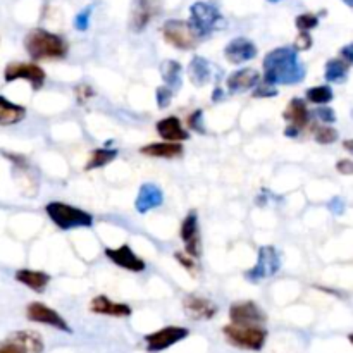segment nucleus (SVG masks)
<instances>
[{"instance_id":"2f4dec72","label":"nucleus","mask_w":353,"mask_h":353,"mask_svg":"<svg viewBox=\"0 0 353 353\" xmlns=\"http://www.w3.org/2000/svg\"><path fill=\"white\" fill-rule=\"evenodd\" d=\"M295 24H296V28L302 31V33H309L310 30H314V28L319 24V17L312 12H305V14H302V16L296 17Z\"/></svg>"},{"instance_id":"c03bdc74","label":"nucleus","mask_w":353,"mask_h":353,"mask_svg":"<svg viewBox=\"0 0 353 353\" xmlns=\"http://www.w3.org/2000/svg\"><path fill=\"white\" fill-rule=\"evenodd\" d=\"M269 2H279V0H269Z\"/></svg>"},{"instance_id":"ea45409f","label":"nucleus","mask_w":353,"mask_h":353,"mask_svg":"<svg viewBox=\"0 0 353 353\" xmlns=\"http://www.w3.org/2000/svg\"><path fill=\"white\" fill-rule=\"evenodd\" d=\"M336 169L341 172V174L350 176L353 172V162L352 161H340V162H338Z\"/></svg>"},{"instance_id":"bb28decb","label":"nucleus","mask_w":353,"mask_h":353,"mask_svg":"<svg viewBox=\"0 0 353 353\" xmlns=\"http://www.w3.org/2000/svg\"><path fill=\"white\" fill-rule=\"evenodd\" d=\"M348 69H350V64H347L345 61H341V59H331L326 64L324 76H326L327 81L343 83L348 76Z\"/></svg>"},{"instance_id":"72a5a7b5","label":"nucleus","mask_w":353,"mask_h":353,"mask_svg":"<svg viewBox=\"0 0 353 353\" xmlns=\"http://www.w3.org/2000/svg\"><path fill=\"white\" fill-rule=\"evenodd\" d=\"M90 16H92V9H85L74 17V28L79 31H85L90 24Z\"/></svg>"},{"instance_id":"20e7f679","label":"nucleus","mask_w":353,"mask_h":353,"mask_svg":"<svg viewBox=\"0 0 353 353\" xmlns=\"http://www.w3.org/2000/svg\"><path fill=\"white\" fill-rule=\"evenodd\" d=\"M224 19L219 7L212 2H195L190 9L188 24L199 38L209 37L212 31L223 26Z\"/></svg>"},{"instance_id":"f257e3e1","label":"nucleus","mask_w":353,"mask_h":353,"mask_svg":"<svg viewBox=\"0 0 353 353\" xmlns=\"http://www.w3.org/2000/svg\"><path fill=\"white\" fill-rule=\"evenodd\" d=\"M264 85H295L305 78V68L292 47H279L264 59Z\"/></svg>"},{"instance_id":"ddd939ff","label":"nucleus","mask_w":353,"mask_h":353,"mask_svg":"<svg viewBox=\"0 0 353 353\" xmlns=\"http://www.w3.org/2000/svg\"><path fill=\"white\" fill-rule=\"evenodd\" d=\"M181 240L185 243V250L190 257L199 259L202 255V238L199 230V216L195 210L185 217L181 224Z\"/></svg>"},{"instance_id":"c756f323","label":"nucleus","mask_w":353,"mask_h":353,"mask_svg":"<svg viewBox=\"0 0 353 353\" xmlns=\"http://www.w3.org/2000/svg\"><path fill=\"white\" fill-rule=\"evenodd\" d=\"M307 100L312 103H319V105H323V103H327L333 100V90L326 85L314 86V88L307 90Z\"/></svg>"},{"instance_id":"473e14b6","label":"nucleus","mask_w":353,"mask_h":353,"mask_svg":"<svg viewBox=\"0 0 353 353\" xmlns=\"http://www.w3.org/2000/svg\"><path fill=\"white\" fill-rule=\"evenodd\" d=\"M172 95H174V92H172V88H169V86H161V88H157V105L161 107V109H165V107L171 103Z\"/></svg>"},{"instance_id":"7c9ffc66","label":"nucleus","mask_w":353,"mask_h":353,"mask_svg":"<svg viewBox=\"0 0 353 353\" xmlns=\"http://www.w3.org/2000/svg\"><path fill=\"white\" fill-rule=\"evenodd\" d=\"M338 140V131L331 126H319L316 128V141L321 145H330Z\"/></svg>"},{"instance_id":"37998d69","label":"nucleus","mask_w":353,"mask_h":353,"mask_svg":"<svg viewBox=\"0 0 353 353\" xmlns=\"http://www.w3.org/2000/svg\"><path fill=\"white\" fill-rule=\"evenodd\" d=\"M345 3H347V6H352V0H345Z\"/></svg>"},{"instance_id":"6ab92c4d","label":"nucleus","mask_w":353,"mask_h":353,"mask_svg":"<svg viewBox=\"0 0 353 353\" xmlns=\"http://www.w3.org/2000/svg\"><path fill=\"white\" fill-rule=\"evenodd\" d=\"M90 310L100 316H109V317H128L131 316V307L126 303H117L112 302L109 296L99 295L92 300L90 303Z\"/></svg>"},{"instance_id":"6e6552de","label":"nucleus","mask_w":353,"mask_h":353,"mask_svg":"<svg viewBox=\"0 0 353 353\" xmlns=\"http://www.w3.org/2000/svg\"><path fill=\"white\" fill-rule=\"evenodd\" d=\"M43 341L33 331H17L0 343V353H41Z\"/></svg>"},{"instance_id":"a19ab883","label":"nucleus","mask_w":353,"mask_h":353,"mask_svg":"<svg viewBox=\"0 0 353 353\" xmlns=\"http://www.w3.org/2000/svg\"><path fill=\"white\" fill-rule=\"evenodd\" d=\"M341 57H343L341 61H345L347 64H352V61H353V45H347V47L341 50Z\"/></svg>"},{"instance_id":"cd10ccee","label":"nucleus","mask_w":353,"mask_h":353,"mask_svg":"<svg viewBox=\"0 0 353 353\" xmlns=\"http://www.w3.org/2000/svg\"><path fill=\"white\" fill-rule=\"evenodd\" d=\"M116 157H117V150H114V148H95L92 154V159H90L85 169L86 171H90V169L103 168V165L110 164Z\"/></svg>"},{"instance_id":"58836bf2","label":"nucleus","mask_w":353,"mask_h":353,"mask_svg":"<svg viewBox=\"0 0 353 353\" xmlns=\"http://www.w3.org/2000/svg\"><path fill=\"white\" fill-rule=\"evenodd\" d=\"M278 95V90L274 86H269V85H262L259 88H255L254 97H276Z\"/></svg>"},{"instance_id":"f8f14e48","label":"nucleus","mask_w":353,"mask_h":353,"mask_svg":"<svg viewBox=\"0 0 353 353\" xmlns=\"http://www.w3.org/2000/svg\"><path fill=\"white\" fill-rule=\"evenodd\" d=\"M26 317L33 323L47 324V326L55 327L59 331H65V333H71V327L65 323L64 317L59 316L57 310L50 309V307L43 305L40 302H33L26 307Z\"/></svg>"},{"instance_id":"79ce46f5","label":"nucleus","mask_w":353,"mask_h":353,"mask_svg":"<svg viewBox=\"0 0 353 353\" xmlns=\"http://www.w3.org/2000/svg\"><path fill=\"white\" fill-rule=\"evenodd\" d=\"M345 148H347V150L348 152H353V147H352V140H347V141H345Z\"/></svg>"},{"instance_id":"c85d7f7f","label":"nucleus","mask_w":353,"mask_h":353,"mask_svg":"<svg viewBox=\"0 0 353 353\" xmlns=\"http://www.w3.org/2000/svg\"><path fill=\"white\" fill-rule=\"evenodd\" d=\"M161 74L164 78V81L168 83V86H179L181 81V64L176 61H164L161 64Z\"/></svg>"},{"instance_id":"b1692460","label":"nucleus","mask_w":353,"mask_h":353,"mask_svg":"<svg viewBox=\"0 0 353 353\" xmlns=\"http://www.w3.org/2000/svg\"><path fill=\"white\" fill-rule=\"evenodd\" d=\"M190 79L193 81V85L202 86L205 83H209L210 76H212V65L207 59L203 57H193V61L190 62L188 68Z\"/></svg>"},{"instance_id":"f03ea898","label":"nucleus","mask_w":353,"mask_h":353,"mask_svg":"<svg viewBox=\"0 0 353 353\" xmlns=\"http://www.w3.org/2000/svg\"><path fill=\"white\" fill-rule=\"evenodd\" d=\"M26 52L34 61H47V59H62L68 55V43L59 34L50 33L37 28L26 34L24 40Z\"/></svg>"},{"instance_id":"9b49d317","label":"nucleus","mask_w":353,"mask_h":353,"mask_svg":"<svg viewBox=\"0 0 353 353\" xmlns=\"http://www.w3.org/2000/svg\"><path fill=\"white\" fill-rule=\"evenodd\" d=\"M283 117L288 121V126H286L285 134L290 138L299 137L300 131H302L303 128L309 126L310 123L309 109H307L305 102L300 99H293L292 102L288 103V109L283 112Z\"/></svg>"},{"instance_id":"7ed1b4c3","label":"nucleus","mask_w":353,"mask_h":353,"mask_svg":"<svg viewBox=\"0 0 353 353\" xmlns=\"http://www.w3.org/2000/svg\"><path fill=\"white\" fill-rule=\"evenodd\" d=\"M226 340L233 347L259 352L268 340V331L257 324H230L223 327Z\"/></svg>"},{"instance_id":"dca6fc26","label":"nucleus","mask_w":353,"mask_h":353,"mask_svg":"<svg viewBox=\"0 0 353 353\" xmlns=\"http://www.w3.org/2000/svg\"><path fill=\"white\" fill-rule=\"evenodd\" d=\"M183 309L186 316L193 321H207L212 319L217 312V307L209 299H203L200 295H188L183 300Z\"/></svg>"},{"instance_id":"e433bc0d","label":"nucleus","mask_w":353,"mask_h":353,"mask_svg":"<svg viewBox=\"0 0 353 353\" xmlns=\"http://www.w3.org/2000/svg\"><path fill=\"white\" fill-rule=\"evenodd\" d=\"M317 117H319L323 123H334V121H336L334 110L331 109V107H321V109H317Z\"/></svg>"},{"instance_id":"2eb2a0df","label":"nucleus","mask_w":353,"mask_h":353,"mask_svg":"<svg viewBox=\"0 0 353 353\" xmlns=\"http://www.w3.org/2000/svg\"><path fill=\"white\" fill-rule=\"evenodd\" d=\"M105 255L112 264L126 269L131 272H141L145 269V262L131 250L130 245H121L117 248H105Z\"/></svg>"},{"instance_id":"9d476101","label":"nucleus","mask_w":353,"mask_h":353,"mask_svg":"<svg viewBox=\"0 0 353 353\" xmlns=\"http://www.w3.org/2000/svg\"><path fill=\"white\" fill-rule=\"evenodd\" d=\"M188 336V330L181 326H168L162 327L161 331L145 336V343H147L148 352H162L165 348L172 347V345L179 343L181 340Z\"/></svg>"},{"instance_id":"4be33fe9","label":"nucleus","mask_w":353,"mask_h":353,"mask_svg":"<svg viewBox=\"0 0 353 353\" xmlns=\"http://www.w3.org/2000/svg\"><path fill=\"white\" fill-rule=\"evenodd\" d=\"M16 281L23 283L33 292L41 293L50 283V276L43 271H31V269H19L16 272Z\"/></svg>"},{"instance_id":"393cba45","label":"nucleus","mask_w":353,"mask_h":353,"mask_svg":"<svg viewBox=\"0 0 353 353\" xmlns=\"http://www.w3.org/2000/svg\"><path fill=\"white\" fill-rule=\"evenodd\" d=\"M141 154L148 155V157H162V159H172L179 157L183 154V147L179 143H150L147 147H141Z\"/></svg>"},{"instance_id":"aec40b11","label":"nucleus","mask_w":353,"mask_h":353,"mask_svg":"<svg viewBox=\"0 0 353 353\" xmlns=\"http://www.w3.org/2000/svg\"><path fill=\"white\" fill-rule=\"evenodd\" d=\"M259 79H261V72L257 69H240V71H234L233 74L228 78L226 85L230 92H245V90H250L254 86L259 85Z\"/></svg>"},{"instance_id":"1a4fd4ad","label":"nucleus","mask_w":353,"mask_h":353,"mask_svg":"<svg viewBox=\"0 0 353 353\" xmlns=\"http://www.w3.org/2000/svg\"><path fill=\"white\" fill-rule=\"evenodd\" d=\"M3 79L7 83L16 81V79H26L33 90H40L45 83V71L37 64L30 62H12L7 64L3 71Z\"/></svg>"},{"instance_id":"412c9836","label":"nucleus","mask_w":353,"mask_h":353,"mask_svg":"<svg viewBox=\"0 0 353 353\" xmlns=\"http://www.w3.org/2000/svg\"><path fill=\"white\" fill-rule=\"evenodd\" d=\"M157 133L161 134V138H164L165 141H169V143H179V141H185L190 138V134L186 133L185 128L181 126L178 117L174 116L159 121Z\"/></svg>"},{"instance_id":"c9c22d12","label":"nucleus","mask_w":353,"mask_h":353,"mask_svg":"<svg viewBox=\"0 0 353 353\" xmlns=\"http://www.w3.org/2000/svg\"><path fill=\"white\" fill-rule=\"evenodd\" d=\"M202 117H203L202 110H195V112H193L192 116L188 117V126L192 128V130L199 131V133H203V131H205V130H203V126H202V124H200V123H202V121H200V119H202Z\"/></svg>"},{"instance_id":"a878e982","label":"nucleus","mask_w":353,"mask_h":353,"mask_svg":"<svg viewBox=\"0 0 353 353\" xmlns=\"http://www.w3.org/2000/svg\"><path fill=\"white\" fill-rule=\"evenodd\" d=\"M152 14L154 10H152L150 0H137V7H134L133 17H131V28L134 31H141L148 24Z\"/></svg>"},{"instance_id":"423d86ee","label":"nucleus","mask_w":353,"mask_h":353,"mask_svg":"<svg viewBox=\"0 0 353 353\" xmlns=\"http://www.w3.org/2000/svg\"><path fill=\"white\" fill-rule=\"evenodd\" d=\"M162 34H164L165 41L172 47L179 48V50H192L199 45L200 38L196 37L195 31L188 24V21L171 19L164 24L162 28Z\"/></svg>"},{"instance_id":"4c0bfd02","label":"nucleus","mask_w":353,"mask_h":353,"mask_svg":"<svg viewBox=\"0 0 353 353\" xmlns=\"http://www.w3.org/2000/svg\"><path fill=\"white\" fill-rule=\"evenodd\" d=\"M295 45L299 50H307V48L312 47V38H310L309 33H300L299 38H296Z\"/></svg>"},{"instance_id":"0eeeda50","label":"nucleus","mask_w":353,"mask_h":353,"mask_svg":"<svg viewBox=\"0 0 353 353\" xmlns=\"http://www.w3.org/2000/svg\"><path fill=\"white\" fill-rule=\"evenodd\" d=\"M281 268V257H279V252L276 250L274 247H262L259 250V259H257V264L247 271L245 278L252 283H261L262 279H268L276 276V272L279 271Z\"/></svg>"},{"instance_id":"39448f33","label":"nucleus","mask_w":353,"mask_h":353,"mask_svg":"<svg viewBox=\"0 0 353 353\" xmlns=\"http://www.w3.org/2000/svg\"><path fill=\"white\" fill-rule=\"evenodd\" d=\"M45 212L50 217L52 223L61 230H72V228H90L93 224V217L88 212L64 202H50L45 205Z\"/></svg>"},{"instance_id":"5701e85b","label":"nucleus","mask_w":353,"mask_h":353,"mask_svg":"<svg viewBox=\"0 0 353 353\" xmlns=\"http://www.w3.org/2000/svg\"><path fill=\"white\" fill-rule=\"evenodd\" d=\"M26 117V109L17 103L9 102L0 95V126H10V124H17Z\"/></svg>"},{"instance_id":"4468645a","label":"nucleus","mask_w":353,"mask_h":353,"mask_svg":"<svg viewBox=\"0 0 353 353\" xmlns=\"http://www.w3.org/2000/svg\"><path fill=\"white\" fill-rule=\"evenodd\" d=\"M231 324H257L262 326L265 323V314L261 307L254 302H240L234 303L230 310Z\"/></svg>"},{"instance_id":"a211bd4d","label":"nucleus","mask_w":353,"mask_h":353,"mask_svg":"<svg viewBox=\"0 0 353 353\" xmlns=\"http://www.w3.org/2000/svg\"><path fill=\"white\" fill-rule=\"evenodd\" d=\"M164 202V195H162V190L159 188L154 183H145L140 188L137 196V202H134V207L140 214L148 212V210L155 209V207L162 205Z\"/></svg>"},{"instance_id":"f704fd0d","label":"nucleus","mask_w":353,"mask_h":353,"mask_svg":"<svg viewBox=\"0 0 353 353\" xmlns=\"http://www.w3.org/2000/svg\"><path fill=\"white\" fill-rule=\"evenodd\" d=\"M176 259H178V262L181 265H185L186 269H188L190 272H193V274H195L196 272V269H199V264H196V261L193 257H190V255H186V254H176Z\"/></svg>"},{"instance_id":"f3484780","label":"nucleus","mask_w":353,"mask_h":353,"mask_svg":"<svg viewBox=\"0 0 353 353\" xmlns=\"http://www.w3.org/2000/svg\"><path fill=\"white\" fill-rule=\"evenodd\" d=\"M224 55L231 64H243L257 55V47L248 38H234L224 48Z\"/></svg>"}]
</instances>
